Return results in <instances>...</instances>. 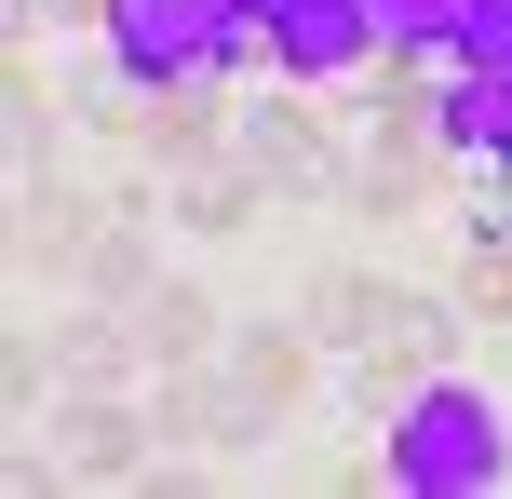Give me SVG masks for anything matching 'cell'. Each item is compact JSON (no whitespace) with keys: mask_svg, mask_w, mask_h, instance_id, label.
I'll return each instance as SVG.
<instances>
[{"mask_svg":"<svg viewBox=\"0 0 512 499\" xmlns=\"http://www.w3.org/2000/svg\"><path fill=\"white\" fill-rule=\"evenodd\" d=\"M378 459H391V499H499L512 486V405L472 365H432L378 419Z\"/></svg>","mask_w":512,"mask_h":499,"instance_id":"1","label":"cell"},{"mask_svg":"<svg viewBox=\"0 0 512 499\" xmlns=\"http://www.w3.org/2000/svg\"><path fill=\"white\" fill-rule=\"evenodd\" d=\"M230 149H243V176L270 189V203H351V149H337L324 122H310V95L297 81H270V95H243V122H230Z\"/></svg>","mask_w":512,"mask_h":499,"instance_id":"2","label":"cell"},{"mask_svg":"<svg viewBox=\"0 0 512 499\" xmlns=\"http://www.w3.org/2000/svg\"><path fill=\"white\" fill-rule=\"evenodd\" d=\"M54 446H41V473H68V486H135L162 459V419H149V392H54Z\"/></svg>","mask_w":512,"mask_h":499,"instance_id":"3","label":"cell"},{"mask_svg":"<svg viewBox=\"0 0 512 499\" xmlns=\"http://www.w3.org/2000/svg\"><path fill=\"white\" fill-rule=\"evenodd\" d=\"M378 27H364V0H270V81H297V95H351V81H378Z\"/></svg>","mask_w":512,"mask_h":499,"instance_id":"4","label":"cell"},{"mask_svg":"<svg viewBox=\"0 0 512 499\" xmlns=\"http://www.w3.org/2000/svg\"><path fill=\"white\" fill-rule=\"evenodd\" d=\"M283 311L310 324V338L351 365V351H378V338H405V270H364V257H310L297 270V297Z\"/></svg>","mask_w":512,"mask_h":499,"instance_id":"5","label":"cell"},{"mask_svg":"<svg viewBox=\"0 0 512 499\" xmlns=\"http://www.w3.org/2000/svg\"><path fill=\"white\" fill-rule=\"evenodd\" d=\"M216 365L243 378V405H270V419H310V405L337 392V351L310 338L297 311H270V324H230V351H216Z\"/></svg>","mask_w":512,"mask_h":499,"instance_id":"6","label":"cell"},{"mask_svg":"<svg viewBox=\"0 0 512 499\" xmlns=\"http://www.w3.org/2000/svg\"><path fill=\"white\" fill-rule=\"evenodd\" d=\"M162 270H176V216L108 203V216H95V243H81V270H68V297H95V311H149Z\"/></svg>","mask_w":512,"mask_h":499,"instance_id":"7","label":"cell"},{"mask_svg":"<svg viewBox=\"0 0 512 499\" xmlns=\"http://www.w3.org/2000/svg\"><path fill=\"white\" fill-rule=\"evenodd\" d=\"M432 122H445V162L512 176V68H445L432 81Z\"/></svg>","mask_w":512,"mask_h":499,"instance_id":"8","label":"cell"},{"mask_svg":"<svg viewBox=\"0 0 512 499\" xmlns=\"http://www.w3.org/2000/svg\"><path fill=\"white\" fill-rule=\"evenodd\" d=\"M135 338H149V365H216V351H230V311H216L203 270H162L149 311H135Z\"/></svg>","mask_w":512,"mask_h":499,"instance_id":"9","label":"cell"},{"mask_svg":"<svg viewBox=\"0 0 512 499\" xmlns=\"http://www.w3.org/2000/svg\"><path fill=\"white\" fill-rule=\"evenodd\" d=\"M270 216H283V203H270V189L243 176V149H216V162H189V176H176V230H189V243H230V230H270Z\"/></svg>","mask_w":512,"mask_h":499,"instance_id":"10","label":"cell"},{"mask_svg":"<svg viewBox=\"0 0 512 499\" xmlns=\"http://www.w3.org/2000/svg\"><path fill=\"white\" fill-rule=\"evenodd\" d=\"M54 392H68L54 324H14V351H0V405H14V419H54Z\"/></svg>","mask_w":512,"mask_h":499,"instance_id":"11","label":"cell"},{"mask_svg":"<svg viewBox=\"0 0 512 499\" xmlns=\"http://www.w3.org/2000/svg\"><path fill=\"white\" fill-rule=\"evenodd\" d=\"M364 27H378V54H391V68H418V54H445L459 0H364Z\"/></svg>","mask_w":512,"mask_h":499,"instance_id":"12","label":"cell"},{"mask_svg":"<svg viewBox=\"0 0 512 499\" xmlns=\"http://www.w3.org/2000/svg\"><path fill=\"white\" fill-rule=\"evenodd\" d=\"M445 68H512V0H459V27H445Z\"/></svg>","mask_w":512,"mask_h":499,"instance_id":"13","label":"cell"},{"mask_svg":"<svg viewBox=\"0 0 512 499\" xmlns=\"http://www.w3.org/2000/svg\"><path fill=\"white\" fill-rule=\"evenodd\" d=\"M230 14H270V0H230Z\"/></svg>","mask_w":512,"mask_h":499,"instance_id":"14","label":"cell"}]
</instances>
